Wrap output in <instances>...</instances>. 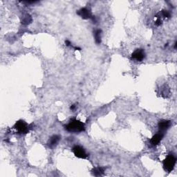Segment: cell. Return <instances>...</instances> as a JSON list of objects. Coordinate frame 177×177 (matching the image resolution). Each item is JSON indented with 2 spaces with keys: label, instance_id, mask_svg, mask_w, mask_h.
Wrapping results in <instances>:
<instances>
[{
  "label": "cell",
  "instance_id": "obj_9",
  "mask_svg": "<svg viewBox=\"0 0 177 177\" xmlns=\"http://www.w3.org/2000/svg\"><path fill=\"white\" fill-rule=\"evenodd\" d=\"M60 137L58 135H53V136L50 138L49 142H48V145H49L50 147H53L55 145H56L60 141Z\"/></svg>",
  "mask_w": 177,
  "mask_h": 177
},
{
  "label": "cell",
  "instance_id": "obj_8",
  "mask_svg": "<svg viewBox=\"0 0 177 177\" xmlns=\"http://www.w3.org/2000/svg\"><path fill=\"white\" fill-rule=\"evenodd\" d=\"M163 134L162 132H159L158 133V134H155L151 139V145L154 146L157 145L159 144V142L161 141V140L163 139Z\"/></svg>",
  "mask_w": 177,
  "mask_h": 177
},
{
  "label": "cell",
  "instance_id": "obj_2",
  "mask_svg": "<svg viewBox=\"0 0 177 177\" xmlns=\"http://www.w3.org/2000/svg\"><path fill=\"white\" fill-rule=\"evenodd\" d=\"M176 163V158L174 156L169 154L166 157L163 161V168L165 171L167 172H172L175 167Z\"/></svg>",
  "mask_w": 177,
  "mask_h": 177
},
{
  "label": "cell",
  "instance_id": "obj_11",
  "mask_svg": "<svg viewBox=\"0 0 177 177\" xmlns=\"http://www.w3.org/2000/svg\"><path fill=\"white\" fill-rule=\"evenodd\" d=\"M101 33H102V31H101V30L100 29L96 30L95 33H94L95 40H96V42L97 44H100L101 42Z\"/></svg>",
  "mask_w": 177,
  "mask_h": 177
},
{
  "label": "cell",
  "instance_id": "obj_15",
  "mask_svg": "<svg viewBox=\"0 0 177 177\" xmlns=\"http://www.w3.org/2000/svg\"><path fill=\"white\" fill-rule=\"evenodd\" d=\"M75 109V105H73L71 107V110H74Z\"/></svg>",
  "mask_w": 177,
  "mask_h": 177
},
{
  "label": "cell",
  "instance_id": "obj_1",
  "mask_svg": "<svg viewBox=\"0 0 177 177\" xmlns=\"http://www.w3.org/2000/svg\"><path fill=\"white\" fill-rule=\"evenodd\" d=\"M65 129L70 132H81L85 130L84 124L77 119H71L67 125H65Z\"/></svg>",
  "mask_w": 177,
  "mask_h": 177
},
{
  "label": "cell",
  "instance_id": "obj_13",
  "mask_svg": "<svg viewBox=\"0 0 177 177\" xmlns=\"http://www.w3.org/2000/svg\"><path fill=\"white\" fill-rule=\"evenodd\" d=\"M156 18H157V20H156L155 24L156 25V26H160V25L162 24V20H160V17H156Z\"/></svg>",
  "mask_w": 177,
  "mask_h": 177
},
{
  "label": "cell",
  "instance_id": "obj_4",
  "mask_svg": "<svg viewBox=\"0 0 177 177\" xmlns=\"http://www.w3.org/2000/svg\"><path fill=\"white\" fill-rule=\"evenodd\" d=\"M72 150L73 152L74 153L75 156L79 158H84H84H87V156H88L84 148H82L81 146L75 145L74 148H73Z\"/></svg>",
  "mask_w": 177,
  "mask_h": 177
},
{
  "label": "cell",
  "instance_id": "obj_12",
  "mask_svg": "<svg viewBox=\"0 0 177 177\" xmlns=\"http://www.w3.org/2000/svg\"><path fill=\"white\" fill-rule=\"evenodd\" d=\"M160 14L161 16H163V17L165 18H169L170 17V13H169V11L163 10L161 11V13H160Z\"/></svg>",
  "mask_w": 177,
  "mask_h": 177
},
{
  "label": "cell",
  "instance_id": "obj_5",
  "mask_svg": "<svg viewBox=\"0 0 177 177\" xmlns=\"http://www.w3.org/2000/svg\"><path fill=\"white\" fill-rule=\"evenodd\" d=\"M77 14L78 15H80L82 19H84V20L93 19V16H92L91 11L89 10V9L87 8H81L80 10L78 11Z\"/></svg>",
  "mask_w": 177,
  "mask_h": 177
},
{
  "label": "cell",
  "instance_id": "obj_3",
  "mask_svg": "<svg viewBox=\"0 0 177 177\" xmlns=\"http://www.w3.org/2000/svg\"><path fill=\"white\" fill-rule=\"evenodd\" d=\"M14 128L20 134H27L29 132V125L24 121H19L15 123Z\"/></svg>",
  "mask_w": 177,
  "mask_h": 177
},
{
  "label": "cell",
  "instance_id": "obj_7",
  "mask_svg": "<svg viewBox=\"0 0 177 177\" xmlns=\"http://www.w3.org/2000/svg\"><path fill=\"white\" fill-rule=\"evenodd\" d=\"M170 125H171V122L167 120L160 121L158 124V128H159V130L160 132H165V131L168 130Z\"/></svg>",
  "mask_w": 177,
  "mask_h": 177
},
{
  "label": "cell",
  "instance_id": "obj_14",
  "mask_svg": "<svg viewBox=\"0 0 177 177\" xmlns=\"http://www.w3.org/2000/svg\"><path fill=\"white\" fill-rule=\"evenodd\" d=\"M65 44H66V45L67 46V47H69V46H71V42H70V41H69V40H66L65 41Z\"/></svg>",
  "mask_w": 177,
  "mask_h": 177
},
{
  "label": "cell",
  "instance_id": "obj_10",
  "mask_svg": "<svg viewBox=\"0 0 177 177\" xmlns=\"http://www.w3.org/2000/svg\"><path fill=\"white\" fill-rule=\"evenodd\" d=\"M93 174L94 176H102L104 174V172H105V169L104 168H102V167H96V168H94L93 170Z\"/></svg>",
  "mask_w": 177,
  "mask_h": 177
},
{
  "label": "cell",
  "instance_id": "obj_6",
  "mask_svg": "<svg viewBox=\"0 0 177 177\" xmlns=\"http://www.w3.org/2000/svg\"><path fill=\"white\" fill-rule=\"evenodd\" d=\"M145 53L144 50L141 49H136L132 54V59L139 62L142 61L145 58Z\"/></svg>",
  "mask_w": 177,
  "mask_h": 177
}]
</instances>
